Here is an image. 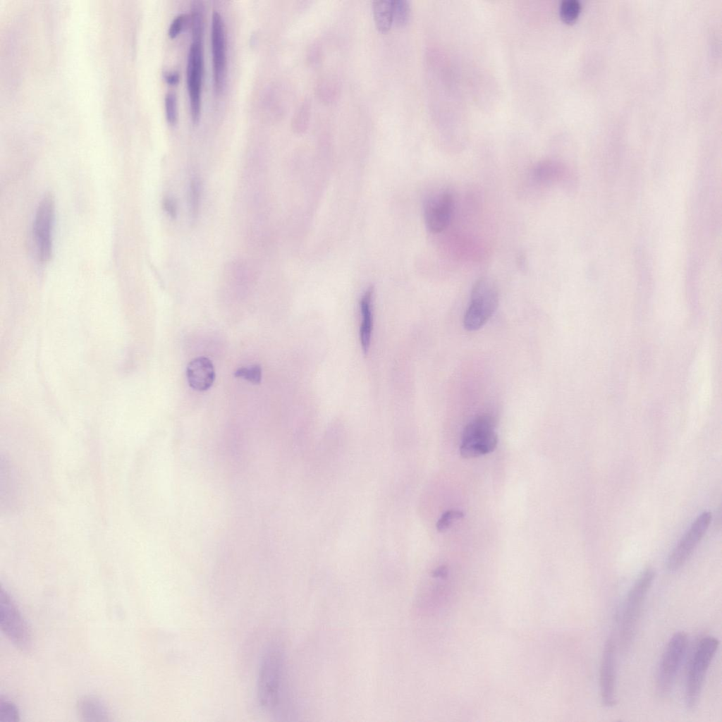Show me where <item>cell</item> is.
Segmentation results:
<instances>
[{"label":"cell","mask_w":722,"mask_h":722,"mask_svg":"<svg viewBox=\"0 0 722 722\" xmlns=\"http://www.w3.org/2000/svg\"><path fill=\"white\" fill-rule=\"evenodd\" d=\"M285 661L282 648L274 644L264 653L257 678V698L266 711L285 710Z\"/></svg>","instance_id":"cell-1"},{"label":"cell","mask_w":722,"mask_h":722,"mask_svg":"<svg viewBox=\"0 0 722 722\" xmlns=\"http://www.w3.org/2000/svg\"><path fill=\"white\" fill-rule=\"evenodd\" d=\"M372 11L377 28L382 32L388 31L393 24L392 0L374 1Z\"/></svg>","instance_id":"cell-17"},{"label":"cell","mask_w":722,"mask_h":722,"mask_svg":"<svg viewBox=\"0 0 722 722\" xmlns=\"http://www.w3.org/2000/svg\"><path fill=\"white\" fill-rule=\"evenodd\" d=\"M187 16L179 14L174 18L169 28V35L171 39L176 38L182 31L185 24Z\"/></svg>","instance_id":"cell-28"},{"label":"cell","mask_w":722,"mask_h":722,"mask_svg":"<svg viewBox=\"0 0 722 722\" xmlns=\"http://www.w3.org/2000/svg\"><path fill=\"white\" fill-rule=\"evenodd\" d=\"M410 17V6L407 0H392V21L396 25H404Z\"/></svg>","instance_id":"cell-20"},{"label":"cell","mask_w":722,"mask_h":722,"mask_svg":"<svg viewBox=\"0 0 722 722\" xmlns=\"http://www.w3.org/2000/svg\"><path fill=\"white\" fill-rule=\"evenodd\" d=\"M616 644L613 637L604 643L599 668V689L604 706L611 708L616 704Z\"/></svg>","instance_id":"cell-12"},{"label":"cell","mask_w":722,"mask_h":722,"mask_svg":"<svg viewBox=\"0 0 722 722\" xmlns=\"http://www.w3.org/2000/svg\"><path fill=\"white\" fill-rule=\"evenodd\" d=\"M234 377L243 378L254 384H259L262 381V367L259 365L240 367L234 372Z\"/></svg>","instance_id":"cell-24"},{"label":"cell","mask_w":722,"mask_h":722,"mask_svg":"<svg viewBox=\"0 0 722 722\" xmlns=\"http://www.w3.org/2000/svg\"><path fill=\"white\" fill-rule=\"evenodd\" d=\"M688 637L685 632H675L669 640L658 668L656 687L661 697L668 695L675 683L676 676L685 656Z\"/></svg>","instance_id":"cell-7"},{"label":"cell","mask_w":722,"mask_h":722,"mask_svg":"<svg viewBox=\"0 0 722 722\" xmlns=\"http://www.w3.org/2000/svg\"><path fill=\"white\" fill-rule=\"evenodd\" d=\"M310 103L305 99L300 106L294 117V126L298 132L304 131L309 123Z\"/></svg>","instance_id":"cell-25"},{"label":"cell","mask_w":722,"mask_h":722,"mask_svg":"<svg viewBox=\"0 0 722 722\" xmlns=\"http://www.w3.org/2000/svg\"><path fill=\"white\" fill-rule=\"evenodd\" d=\"M317 91L321 99L329 102L337 95L338 83L333 78L325 77L318 82Z\"/></svg>","instance_id":"cell-22"},{"label":"cell","mask_w":722,"mask_h":722,"mask_svg":"<svg viewBox=\"0 0 722 722\" xmlns=\"http://www.w3.org/2000/svg\"><path fill=\"white\" fill-rule=\"evenodd\" d=\"M719 640L713 636L704 637L691 657L685 680V703L692 711L699 701L702 690L710 664L718 649Z\"/></svg>","instance_id":"cell-3"},{"label":"cell","mask_w":722,"mask_h":722,"mask_svg":"<svg viewBox=\"0 0 722 722\" xmlns=\"http://www.w3.org/2000/svg\"><path fill=\"white\" fill-rule=\"evenodd\" d=\"M562 173L560 165L554 161L545 160L534 167L532 178L537 183L547 184L560 178Z\"/></svg>","instance_id":"cell-18"},{"label":"cell","mask_w":722,"mask_h":722,"mask_svg":"<svg viewBox=\"0 0 722 722\" xmlns=\"http://www.w3.org/2000/svg\"><path fill=\"white\" fill-rule=\"evenodd\" d=\"M498 303V293L494 283L486 277L479 279L472 287L470 303L465 313V329L475 331L481 328L494 313Z\"/></svg>","instance_id":"cell-4"},{"label":"cell","mask_w":722,"mask_h":722,"mask_svg":"<svg viewBox=\"0 0 722 722\" xmlns=\"http://www.w3.org/2000/svg\"><path fill=\"white\" fill-rule=\"evenodd\" d=\"M711 513L702 512L692 523L690 528L669 554L666 568L670 572L679 570L687 561L693 551L705 534L711 523Z\"/></svg>","instance_id":"cell-9"},{"label":"cell","mask_w":722,"mask_h":722,"mask_svg":"<svg viewBox=\"0 0 722 722\" xmlns=\"http://www.w3.org/2000/svg\"><path fill=\"white\" fill-rule=\"evenodd\" d=\"M655 576L653 568L644 569L628 592L619 624V644L623 652H627L634 641L642 608Z\"/></svg>","instance_id":"cell-2"},{"label":"cell","mask_w":722,"mask_h":722,"mask_svg":"<svg viewBox=\"0 0 722 722\" xmlns=\"http://www.w3.org/2000/svg\"><path fill=\"white\" fill-rule=\"evenodd\" d=\"M580 8L578 0H563L559 6L561 17L566 22H572L577 17Z\"/></svg>","instance_id":"cell-23"},{"label":"cell","mask_w":722,"mask_h":722,"mask_svg":"<svg viewBox=\"0 0 722 722\" xmlns=\"http://www.w3.org/2000/svg\"><path fill=\"white\" fill-rule=\"evenodd\" d=\"M0 627L10 642L23 651H28L32 639L28 626L10 594L0 590Z\"/></svg>","instance_id":"cell-8"},{"label":"cell","mask_w":722,"mask_h":722,"mask_svg":"<svg viewBox=\"0 0 722 722\" xmlns=\"http://www.w3.org/2000/svg\"><path fill=\"white\" fill-rule=\"evenodd\" d=\"M54 209L53 196L51 194H46L37 207L34 220L33 234L37 243L38 257L42 262L49 261L52 255L51 231Z\"/></svg>","instance_id":"cell-11"},{"label":"cell","mask_w":722,"mask_h":722,"mask_svg":"<svg viewBox=\"0 0 722 722\" xmlns=\"http://www.w3.org/2000/svg\"><path fill=\"white\" fill-rule=\"evenodd\" d=\"M463 516V512L460 510L451 509L446 510L441 515L436 522L437 530L440 532L446 531L449 528L453 520L462 518Z\"/></svg>","instance_id":"cell-27"},{"label":"cell","mask_w":722,"mask_h":722,"mask_svg":"<svg viewBox=\"0 0 722 722\" xmlns=\"http://www.w3.org/2000/svg\"><path fill=\"white\" fill-rule=\"evenodd\" d=\"M192 42L187 62V87L190 99L191 119L194 124L200 121L202 86L204 73V29H192Z\"/></svg>","instance_id":"cell-6"},{"label":"cell","mask_w":722,"mask_h":722,"mask_svg":"<svg viewBox=\"0 0 722 722\" xmlns=\"http://www.w3.org/2000/svg\"><path fill=\"white\" fill-rule=\"evenodd\" d=\"M453 209V199L448 192H439L428 197L424 204V219L427 229L433 233L443 231L449 224Z\"/></svg>","instance_id":"cell-13"},{"label":"cell","mask_w":722,"mask_h":722,"mask_svg":"<svg viewBox=\"0 0 722 722\" xmlns=\"http://www.w3.org/2000/svg\"><path fill=\"white\" fill-rule=\"evenodd\" d=\"M176 200L171 197H166L163 200V207L164 211L171 219H176L178 214V207Z\"/></svg>","instance_id":"cell-29"},{"label":"cell","mask_w":722,"mask_h":722,"mask_svg":"<svg viewBox=\"0 0 722 722\" xmlns=\"http://www.w3.org/2000/svg\"><path fill=\"white\" fill-rule=\"evenodd\" d=\"M20 715L18 707L10 699L0 697V722H18Z\"/></svg>","instance_id":"cell-21"},{"label":"cell","mask_w":722,"mask_h":722,"mask_svg":"<svg viewBox=\"0 0 722 722\" xmlns=\"http://www.w3.org/2000/svg\"><path fill=\"white\" fill-rule=\"evenodd\" d=\"M310 59L313 64L319 63L321 59V49L317 44H313L311 51L310 52Z\"/></svg>","instance_id":"cell-30"},{"label":"cell","mask_w":722,"mask_h":722,"mask_svg":"<svg viewBox=\"0 0 722 722\" xmlns=\"http://www.w3.org/2000/svg\"><path fill=\"white\" fill-rule=\"evenodd\" d=\"M166 118L171 125L176 124L178 118L177 97L173 92H169L164 99Z\"/></svg>","instance_id":"cell-26"},{"label":"cell","mask_w":722,"mask_h":722,"mask_svg":"<svg viewBox=\"0 0 722 722\" xmlns=\"http://www.w3.org/2000/svg\"><path fill=\"white\" fill-rule=\"evenodd\" d=\"M77 711L82 721L103 722L109 720V711L105 703L95 696H84L77 704Z\"/></svg>","instance_id":"cell-16"},{"label":"cell","mask_w":722,"mask_h":722,"mask_svg":"<svg viewBox=\"0 0 722 722\" xmlns=\"http://www.w3.org/2000/svg\"><path fill=\"white\" fill-rule=\"evenodd\" d=\"M373 288H368L362 295L360 302V310L362 320L360 326V338L362 349L367 353L371 342L373 326L372 301Z\"/></svg>","instance_id":"cell-15"},{"label":"cell","mask_w":722,"mask_h":722,"mask_svg":"<svg viewBox=\"0 0 722 722\" xmlns=\"http://www.w3.org/2000/svg\"><path fill=\"white\" fill-rule=\"evenodd\" d=\"M186 376L190 386L194 390H208L216 377L212 362L204 356L192 359L187 366Z\"/></svg>","instance_id":"cell-14"},{"label":"cell","mask_w":722,"mask_h":722,"mask_svg":"<svg viewBox=\"0 0 722 722\" xmlns=\"http://www.w3.org/2000/svg\"><path fill=\"white\" fill-rule=\"evenodd\" d=\"M211 45L214 90L217 94H221L226 82L227 43L224 20L216 11L212 17Z\"/></svg>","instance_id":"cell-10"},{"label":"cell","mask_w":722,"mask_h":722,"mask_svg":"<svg viewBox=\"0 0 722 722\" xmlns=\"http://www.w3.org/2000/svg\"><path fill=\"white\" fill-rule=\"evenodd\" d=\"M496 420L488 415H479L465 427L460 446V455L472 458L492 452L498 443Z\"/></svg>","instance_id":"cell-5"},{"label":"cell","mask_w":722,"mask_h":722,"mask_svg":"<svg viewBox=\"0 0 722 722\" xmlns=\"http://www.w3.org/2000/svg\"><path fill=\"white\" fill-rule=\"evenodd\" d=\"M188 189V206L190 215L195 219L199 214L202 196V183L198 177H192Z\"/></svg>","instance_id":"cell-19"},{"label":"cell","mask_w":722,"mask_h":722,"mask_svg":"<svg viewBox=\"0 0 722 722\" xmlns=\"http://www.w3.org/2000/svg\"><path fill=\"white\" fill-rule=\"evenodd\" d=\"M166 82L171 85H176L179 81V74L177 72H169L164 74Z\"/></svg>","instance_id":"cell-31"}]
</instances>
